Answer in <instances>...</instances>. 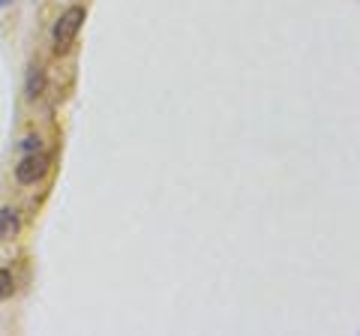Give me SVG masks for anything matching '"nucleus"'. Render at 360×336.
Listing matches in <instances>:
<instances>
[{
    "label": "nucleus",
    "mask_w": 360,
    "mask_h": 336,
    "mask_svg": "<svg viewBox=\"0 0 360 336\" xmlns=\"http://www.w3.org/2000/svg\"><path fill=\"white\" fill-rule=\"evenodd\" d=\"M45 93V70L42 66H30L27 70V82H25V96L30 99H39Z\"/></svg>",
    "instance_id": "obj_4"
},
{
    "label": "nucleus",
    "mask_w": 360,
    "mask_h": 336,
    "mask_svg": "<svg viewBox=\"0 0 360 336\" xmlns=\"http://www.w3.org/2000/svg\"><path fill=\"white\" fill-rule=\"evenodd\" d=\"M9 291H13V276H9V271H4V267H0V300H4Z\"/></svg>",
    "instance_id": "obj_5"
},
{
    "label": "nucleus",
    "mask_w": 360,
    "mask_h": 336,
    "mask_svg": "<svg viewBox=\"0 0 360 336\" xmlns=\"http://www.w3.org/2000/svg\"><path fill=\"white\" fill-rule=\"evenodd\" d=\"M21 148H25L27 153H33V150H39V138H37V136H30V138H25V141H21Z\"/></svg>",
    "instance_id": "obj_6"
},
{
    "label": "nucleus",
    "mask_w": 360,
    "mask_h": 336,
    "mask_svg": "<svg viewBox=\"0 0 360 336\" xmlns=\"http://www.w3.org/2000/svg\"><path fill=\"white\" fill-rule=\"evenodd\" d=\"M84 18H87L84 6H70L58 21H54V30H51L54 51L63 54V51H70V49H72V42H75V37H78V30H82Z\"/></svg>",
    "instance_id": "obj_1"
},
{
    "label": "nucleus",
    "mask_w": 360,
    "mask_h": 336,
    "mask_svg": "<svg viewBox=\"0 0 360 336\" xmlns=\"http://www.w3.org/2000/svg\"><path fill=\"white\" fill-rule=\"evenodd\" d=\"M21 231V217L15 207H0V240H13Z\"/></svg>",
    "instance_id": "obj_3"
},
{
    "label": "nucleus",
    "mask_w": 360,
    "mask_h": 336,
    "mask_svg": "<svg viewBox=\"0 0 360 336\" xmlns=\"http://www.w3.org/2000/svg\"><path fill=\"white\" fill-rule=\"evenodd\" d=\"M9 4H13V0H0V6H9Z\"/></svg>",
    "instance_id": "obj_7"
},
{
    "label": "nucleus",
    "mask_w": 360,
    "mask_h": 336,
    "mask_svg": "<svg viewBox=\"0 0 360 336\" xmlns=\"http://www.w3.org/2000/svg\"><path fill=\"white\" fill-rule=\"evenodd\" d=\"M49 165H51L49 156L39 153V150H33V153H27L25 160L15 165V181L25 183V186H33L37 181H42V177L49 174Z\"/></svg>",
    "instance_id": "obj_2"
}]
</instances>
